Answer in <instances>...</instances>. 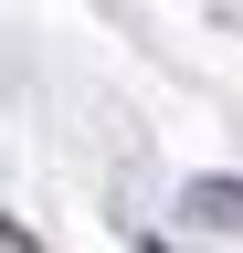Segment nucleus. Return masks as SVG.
I'll list each match as a JSON object with an SVG mask.
<instances>
[{"label":"nucleus","instance_id":"nucleus-1","mask_svg":"<svg viewBox=\"0 0 243 253\" xmlns=\"http://www.w3.org/2000/svg\"><path fill=\"white\" fill-rule=\"evenodd\" d=\"M180 221L211 232V243H233L243 232V179H191V190H180Z\"/></svg>","mask_w":243,"mask_h":253},{"label":"nucleus","instance_id":"nucleus-2","mask_svg":"<svg viewBox=\"0 0 243 253\" xmlns=\"http://www.w3.org/2000/svg\"><path fill=\"white\" fill-rule=\"evenodd\" d=\"M0 243H11V253H21V243H32V232H21V221H11V211H0Z\"/></svg>","mask_w":243,"mask_h":253}]
</instances>
